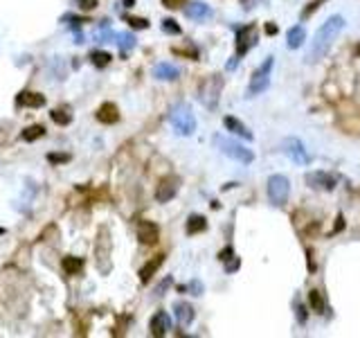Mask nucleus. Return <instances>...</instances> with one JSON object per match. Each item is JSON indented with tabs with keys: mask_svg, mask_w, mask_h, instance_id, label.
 Masks as SVG:
<instances>
[{
	"mask_svg": "<svg viewBox=\"0 0 360 338\" xmlns=\"http://www.w3.org/2000/svg\"><path fill=\"white\" fill-rule=\"evenodd\" d=\"M291 196V181L284 174H273L268 178V201L275 208H284Z\"/></svg>",
	"mask_w": 360,
	"mask_h": 338,
	"instance_id": "nucleus-6",
	"label": "nucleus"
},
{
	"mask_svg": "<svg viewBox=\"0 0 360 338\" xmlns=\"http://www.w3.org/2000/svg\"><path fill=\"white\" fill-rule=\"evenodd\" d=\"M171 282H174V280H171V277H164V280L160 282V286H158V289H156V297H160V296H162V293H164V289H169V286H171Z\"/></svg>",
	"mask_w": 360,
	"mask_h": 338,
	"instance_id": "nucleus-37",
	"label": "nucleus"
},
{
	"mask_svg": "<svg viewBox=\"0 0 360 338\" xmlns=\"http://www.w3.org/2000/svg\"><path fill=\"white\" fill-rule=\"evenodd\" d=\"M230 257H234V248H232V246H225V248L219 253V259H221V262H227Z\"/></svg>",
	"mask_w": 360,
	"mask_h": 338,
	"instance_id": "nucleus-36",
	"label": "nucleus"
},
{
	"mask_svg": "<svg viewBox=\"0 0 360 338\" xmlns=\"http://www.w3.org/2000/svg\"><path fill=\"white\" fill-rule=\"evenodd\" d=\"M45 133V128L41 127V124H34V127H27L23 131V133H20V138H23V140H27V142H32V140H36V138H41V135Z\"/></svg>",
	"mask_w": 360,
	"mask_h": 338,
	"instance_id": "nucleus-27",
	"label": "nucleus"
},
{
	"mask_svg": "<svg viewBox=\"0 0 360 338\" xmlns=\"http://www.w3.org/2000/svg\"><path fill=\"white\" fill-rule=\"evenodd\" d=\"M356 52H358V57H360V45H356Z\"/></svg>",
	"mask_w": 360,
	"mask_h": 338,
	"instance_id": "nucleus-45",
	"label": "nucleus"
},
{
	"mask_svg": "<svg viewBox=\"0 0 360 338\" xmlns=\"http://www.w3.org/2000/svg\"><path fill=\"white\" fill-rule=\"evenodd\" d=\"M295 316H297V320L302 322V325L306 322V307H304L300 300H295Z\"/></svg>",
	"mask_w": 360,
	"mask_h": 338,
	"instance_id": "nucleus-33",
	"label": "nucleus"
},
{
	"mask_svg": "<svg viewBox=\"0 0 360 338\" xmlns=\"http://www.w3.org/2000/svg\"><path fill=\"white\" fill-rule=\"evenodd\" d=\"M223 77L221 75H209L205 77L203 82L198 84V99L200 104L209 111H214L219 106V99H221V90H223Z\"/></svg>",
	"mask_w": 360,
	"mask_h": 338,
	"instance_id": "nucleus-3",
	"label": "nucleus"
},
{
	"mask_svg": "<svg viewBox=\"0 0 360 338\" xmlns=\"http://www.w3.org/2000/svg\"><path fill=\"white\" fill-rule=\"evenodd\" d=\"M322 2H329V0H311V2H308V5L302 9V21H306L308 16H313L320 7H322Z\"/></svg>",
	"mask_w": 360,
	"mask_h": 338,
	"instance_id": "nucleus-29",
	"label": "nucleus"
},
{
	"mask_svg": "<svg viewBox=\"0 0 360 338\" xmlns=\"http://www.w3.org/2000/svg\"><path fill=\"white\" fill-rule=\"evenodd\" d=\"M153 77L160 79V82H174V79H178V77H180V70L176 68L174 63L162 61V63H158L156 68H153Z\"/></svg>",
	"mask_w": 360,
	"mask_h": 338,
	"instance_id": "nucleus-16",
	"label": "nucleus"
},
{
	"mask_svg": "<svg viewBox=\"0 0 360 338\" xmlns=\"http://www.w3.org/2000/svg\"><path fill=\"white\" fill-rule=\"evenodd\" d=\"M223 264H225V273H234V271H239V266H241V259H239V257H230V259Z\"/></svg>",
	"mask_w": 360,
	"mask_h": 338,
	"instance_id": "nucleus-32",
	"label": "nucleus"
},
{
	"mask_svg": "<svg viewBox=\"0 0 360 338\" xmlns=\"http://www.w3.org/2000/svg\"><path fill=\"white\" fill-rule=\"evenodd\" d=\"M47 160H50V163H68L70 156H68V153H50Z\"/></svg>",
	"mask_w": 360,
	"mask_h": 338,
	"instance_id": "nucleus-35",
	"label": "nucleus"
},
{
	"mask_svg": "<svg viewBox=\"0 0 360 338\" xmlns=\"http://www.w3.org/2000/svg\"><path fill=\"white\" fill-rule=\"evenodd\" d=\"M214 145L221 149V153H225L227 158H232V160H237V163L241 165H250L252 160H255V153H252V149H248V147L239 145L237 140H230V138H225V135H214Z\"/></svg>",
	"mask_w": 360,
	"mask_h": 338,
	"instance_id": "nucleus-4",
	"label": "nucleus"
},
{
	"mask_svg": "<svg viewBox=\"0 0 360 338\" xmlns=\"http://www.w3.org/2000/svg\"><path fill=\"white\" fill-rule=\"evenodd\" d=\"M273 63H275V59L266 57V61L255 70L252 79H250V86H248V97H257V95H261L263 90L270 86V70H273Z\"/></svg>",
	"mask_w": 360,
	"mask_h": 338,
	"instance_id": "nucleus-7",
	"label": "nucleus"
},
{
	"mask_svg": "<svg viewBox=\"0 0 360 338\" xmlns=\"http://www.w3.org/2000/svg\"><path fill=\"white\" fill-rule=\"evenodd\" d=\"M138 239H140V244H144V246H156L158 239H160V228L153 221H140Z\"/></svg>",
	"mask_w": 360,
	"mask_h": 338,
	"instance_id": "nucleus-12",
	"label": "nucleus"
},
{
	"mask_svg": "<svg viewBox=\"0 0 360 338\" xmlns=\"http://www.w3.org/2000/svg\"><path fill=\"white\" fill-rule=\"evenodd\" d=\"M149 329H151V334L156 338H162L169 334V329H171V318L167 316V311H156V314L151 316V322H149Z\"/></svg>",
	"mask_w": 360,
	"mask_h": 338,
	"instance_id": "nucleus-13",
	"label": "nucleus"
},
{
	"mask_svg": "<svg viewBox=\"0 0 360 338\" xmlns=\"http://www.w3.org/2000/svg\"><path fill=\"white\" fill-rule=\"evenodd\" d=\"M304 41H306V29H304V25H295V27L288 29V36H286V45L291 47V50H297V47H302Z\"/></svg>",
	"mask_w": 360,
	"mask_h": 338,
	"instance_id": "nucleus-21",
	"label": "nucleus"
},
{
	"mask_svg": "<svg viewBox=\"0 0 360 338\" xmlns=\"http://www.w3.org/2000/svg\"><path fill=\"white\" fill-rule=\"evenodd\" d=\"M126 23L131 25L133 29H146V27H149V21H146V18H140V16H128Z\"/></svg>",
	"mask_w": 360,
	"mask_h": 338,
	"instance_id": "nucleus-31",
	"label": "nucleus"
},
{
	"mask_svg": "<svg viewBox=\"0 0 360 338\" xmlns=\"http://www.w3.org/2000/svg\"><path fill=\"white\" fill-rule=\"evenodd\" d=\"M77 5L81 7V9H86V12H90V9L97 7V0H77Z\"/></svg>",
	"mask_w": 360,
	"mask_h": 338,
	"instance_id": "nucleus-38",
	"label": "nucleus"
},
{
	"mask_svg": "<svg viewBox=\"0 0 360 338\" xmlns=\"http://www.w3.org/2000/svg\"><path fill=\"white\" fill-rule=\"evenodd\" d=\"M162 32L164 34H171V36H178L182 29H180V25L176 23L174 18H164L162 21Z\"/></svg>",
	"mask_w": 360,
	"mask_h": 338,
	"instance_id": "nucleus-28",
	"label": "nucleus"
},
{
	"mask_svg": "<svg viewBox=\"0 0 360 338\" xmlns=\"http://www.w3.org/2000/svg\"><path fill=\"white\" fill-rule=\"evenodd\" d=\"M237 61H239V59H237V57H234V59H232V61H230V63H227V68H230V70H234V68H237Z\"/></svg>",
	"mask_w": 360,
	"mask_h": 338,
	"instance_id": "nucleus-43",
	"label": "nucleus"
},
{
	"mask_svg": "<svg viewBox=\"0 0 360 338\" xmlns=\"http://www.w3.org/2000/svg\"><path fill=\"white\" fill-rule=\"evenodd\" d=\"M342 29H344L342 16H331L326 23L320 25V29L313 36V41H311V50L306 54V63H318L320 59H324V54L331 50V45L336 43V39L340 36Z\"/></svg>",
	"mask_w": 360,
	"mask_h": 338,
	"instance_id": "nucleus-1",
	"label": "nucleus"
},
{
	"mask_svg": "<svg viewBox=\"0 0 360 338\" xmlns=\"http://www.w3.org/2000/svg\"><path fill=\"white\" fill-rule=\"evenodd\" d=\"M259 43V29L255 23H248L243 27H239L237 32V57H245L252 47Z\"/></svg>",
	"mask_w": 360,
	"mask_h": 338,
	"instance_id": "nucleus-8",
	"label": "nucleus"
},
{
	"mask_svg": "<svg viewBox=\"0 0 360 338\" xmlns=\"http://www.w3.org/2000/svg\"><path fill=\"white\" fill-rule=\"evenodd\" d=\"M281 151L291 158L295 165H302V167H304V165L311 163V156H308L306 147L302 145L300 138H286V140L281 142Z\"/></svg>",
	"mask_w": 360,
	"mask_h": 338,
	"instance_id": "nucleus-9",
	"label": "nucleus"
},
{
	"mask_svg": "<svg viewBox=\"0 0 360 338\" xmlns=\"http://www.w3.org/2000/svg\"><path fill=\"white\" fill-rule=\"evenodd\" d=\"M207 230V219L203 214H192L187 219V234H198Z\"/></svg>",
	"mask_w": 360,
	"mask_h": 338,
	"instance_id": "nucleus-22",
	"label": "nucleus"
},
{
	"mask_svg": "<svg viewBox=\"0 0 360 338\" xmlns=\"http://www.w3.org/2000/svg\"><path fill=\"white\" fill-rule=\"evenodd\" d=\"M185 16L189 21H205V18L212 16V7L200 2V0H194V2H187L185 5Z\"/></svg>",
	"mask_w": 360,
	"mask_h": 338,
	"instance_id": "nucleus-14",
	"label": "nucleus"
},
{
	"mask_svg": "<svg viewBox=\"0 0 360 338\" xmlns=\"http://www.w3.org/2000/svg\"><path fill=\"white\" fill-rule=\"evenodd\" d=\"M111 253H113L111 232H108L106 226H99L97 239H95V266L101 275L111 273Z\"/></svg>",
	"mask_w": 360,
	"mask_h": 338,
	"instance_id": "nucleus-2",
	"label": "nucleus"
},
{
	"mask_svg": "<svg viewBox=\"0 0 360 338\" xmlns=\"http://www.w3.org/2000/svg\"><path fill=\"white\" fill-rule=\"evenodd\" d=\"M16 104L18 106H29V108H39V106H45V97H43V95H39V93H29V90H23V93H18Z\"/></svg>",
	"mask_w": 360,
	"mask_h": 338,
	"instance_id": "nucleus-20",
	"label": "nucleus"
},
{
	"mask_svg": "<svg viewBox=\"0 0 360 338\" xmlns=\"http://www.w3.org/2000/svg\"><path fill=\"white\" fill-rule=\"evenodd\" d=\"M115 43L120 45V50H122V54L131 52L135 45H138V41H135V36L131 34V32H117L115 34Z\"/></svg>",
	"mask_w": 360,
	"mask_h": 338,
	"instance_id": "nucleus-23",
	"label": "nucleus"
},
{
	"mask_svg": "<svg viewBox=\"0 0 360 338\" xmlns=\"http://www.w3.org/2000/svg\"><path fill=\"white\" fill-rule=\"evenodd\" d=\"M178 187H180V178L178 176H164L162 181L158 183V190H156V201L158 203H169L171 198L178 194Z\"/></svg>",
	"mask_w": 360,
	"mask_h": 338,
	"instance_id": "nucleus-11",
	"label": "nucleus"
},
{
	"mask_svg": "<svg viewBox=\"0 0 360 338\" xmlns=\"http://www.w3.org/2000/svg\"><path fill=\"white\" fill-rule=\"evenodd\" d=\"M169 120H171V127H174V131L178 135H192L194 131H196V117H194L192 106L189 104L174 106Z\"/></svg>",
	"mask_w": 360,
	"mask_h": 338,
	"instance_id": "nucleus-5",
	"label": "nucleus"
},
{
	"mask_svg": "<svg viewBox=\"0 0 360 338\" xmlns=\"http://www.w3.org/2000/svg\"><path fill=\"white\" fill-rule=\"evenodd\" d=\"M306 257H308V259H306V268L311 271V273H315V268H318V266H315V262H313V251H311V248L306 251Z\"/></svg>",
	"mask_w": 360,
	"mask_h": 338,
	"instance_id": "nucleus-40",
	"label": "nucleus"
},
{
	"mask_svg": "<svg viewBox=\"0 0 360 338\" xmlns=\"http://www.w3.org/2000/svg\"><path fill=\"white\" fill-rule=\"evenodd\" d=\"M306 185L313 187V190H320V192H331L333 187H336L338 178L329 171H308L306 174Z\"/></svg>",
	"mask_w": 360,
	"mask_h": 338,
	"instance_id": "nucleus-10",
	"label": "nucleus"
},
{
	"mask_svg": "<svg viewBox=\"0 0 360 338\" xmlns=\"http://www.w3.org/2000/svg\"><path fill=\"white\" fill-rule=\"evenodd\" d=\"M174 54H180V57H192V59H198V52H196V50H178V47H174Z\"/></svg>",
	"mask_w": 360,
	"mask_h": 338,
	"instance_id": "nucleus-39",
	"label": "nucleus"
},
{
	"mask_svg": "<svg viewBox=\"0 0 360 338\" xmlns=\"http://www.w3.org/2000/svg\"><path fill=\"white\" fill-rule=\"evenodd\" d=\"M308 307L313 311H318V314H324L326 302H324V296H322L318 289H311V291H308Z\"/></svg>",
	"mask_w": 360,
	"mask_h": 338,
	"instance_id": "nucleus-24",
	"label": "nucleus"
},
{
	"mask_svg": "<svg viewBox=\"0 0 360 338\" xmlns=\"http://www.w3.org/2000/svg\"><path fill=\"white\" fill-rule=\"evenodd\" d=\"M111 54L108 52H101V50H95L93 54H90V61H93L95 68H106V65L111 63Z\"/></svg>",
	"mask_w": 360,
	"mask_h": 338,
	"instance_id": "nucleus-26",
	"label": "nucleus"
},
{
	"mask_svg": "<svg viewBox=\"0 0 360 338\" xmlns=\"http://www.w3.org/2000/svg\"><path fill=\"white\" fill-rule=\"evenodd\" d=\"M223 124H225V128H227V131H232V133L241 135L243 140H255V135H252V131H250V128L245 127L243 122H241V120H237V117L227 115L225 120H223Z\"/></svg>",
	"mask_w": 360,
	"mask_h": 338,
	"instance_id": "nucleus-19",
	"label": "nucleus"
},
{
	"mask_svg": "<svg viewBox=\"0 0 360 338\" xmlns=\"http://www.w3.org/2000/svg\"><path fill=\"white\" fill-rule=\"evenodd\" d=\"M50 117H52V122L61 124V127H65V124L72 122V115L65 113V111H52V113H50Z\"/></svg>",
	"mask_w": 360,
	"mask_h": 338,
	"instance_id": "nucleus-30",
	"label": "nucleus"
},
{
	"mask_svg": "<svg viewBox=\"0 0 360 338\" xmlns=\"http://www.w3.org/2000/svg\"><path fill=\"white\" fill-rule=\"evenodd\" d=\"M61 266H63V271H65L68 275H77V273H81L83 259H81V257H63Z\"/></svg>",
	"mask_w": 360,
	"mask_h": 338,
	"instance_id": "nucleus-25",
	"label": "nucleus"
},
{
	"mask_svg": "<svg viewBox=\"0 0 360 338\" xmlns=\"http://www.w3.org/2000/svg\"><path fill=\"white\" fill-rule=\"evenodd\" d=\"M122 5H124V7H133V5H135V0H124Z\"/></svg>",
	"mask_w": 360,
	"mask_h": 338,
	"instance_id": "nucleus-44",
	"label": "nucleus"
},
{
	"mask_svg": "<svg viewBox=\"0 0 360 338\" xmlns=\"http://www.w3.org/2000/svg\"><path fill=\"white\" fill-rule=\"evenodd\" d=\"M162 5L167 9H180V7L187 5V0H162Z\"/></svg>",
	"mask_w": 360,
	"mask_h": 338,
	"instance_id": "nucleus-34",
	"label": "nucleus"
},
{
	"mask_svg": "<svg viewBox=\"0 0 360 338\" xmlns=\"http://www.w3.org/2000/svg\"><path fill=\"white\" fill-rule=\"evenodd\" d=\"M277 32H279V27L275 23H266V34L268 36H277Z\"/></svg>",
	"mask_w": 360,
	"mask_h": 338,
	"instance_id": "nucleus-41",
	"label": "nucleus"
},
{
	"mask_svg": "<svg viewBox=\"0 0 360 338\" xmlns=\"http://www.w3.org/2000/svg\"><path fill=\"white\" fill-rule=\"evenodd\" d=\"M174 314L182 327H189L194 322V307L189 302H185V300H178L174 304Z\"/></svg>",
	"mask_w": 360,
	"mask_h": 338,
	"instance_id": "nucleus-15",
	"label": "nucleus"
},
{
	"mask_svg": "<svg viewBox=\"0 0 360 338\" xmlns=\"http://www.w3.org/2000/svg\"><path fill=\"white\" fill-rule=\"evenodd\" d=\"M162 262H164V255L151 257V259H149V262H146L144 266L140 268V282H142V284H149V280H151L153 275H156L158 268L162 266Z\"/></svg>",
	"mask_w": 360,
	"mask_h": 338,
	"instance_id": "nucleus-18",
	"label": "nucleus"
},
{
	"mask_svg": "<svg viewBox=\"0 0 360 338\" xmlns=\"http://www.w3.org/2000/svg\"><path fill=\"white\" fill-rule=\"evenodd\" d=\"M336 221H338V223H336V228H333V234H336V232H340V230H342V228H344V216H342V214H338V219H336Z\"/></svg>",
	"mask_w": 360,
	"mask_h": 338,
	"instance_id": "nucleus-42",
	"label": "nucleus"
},
{
	"mask_svg": "<svg viewBox=\"0 0 360 338\" xmlns=\"http://www.w3.org/2000/svg\"><path fill=\"white\" fill-rule=\"evenodd\" d=\"M97 120L101 124H115L120 120V108H117L113 102H106L97 108Z\"/></svg>",
	"mask_w": 360,
	"mask_h": 338,
	"instance_id": "nucleus-17",
	"label": "nucleus"
}]
</instances>
